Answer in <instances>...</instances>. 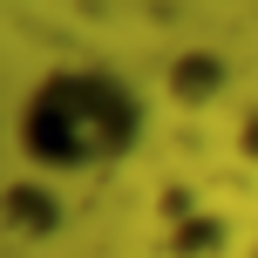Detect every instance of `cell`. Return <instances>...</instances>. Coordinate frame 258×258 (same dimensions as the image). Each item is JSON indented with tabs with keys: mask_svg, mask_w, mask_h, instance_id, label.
Returning <instances> with one entry per match:
<instances>
[{
	"mask_svg": "<svg viewBox=\"0 0 258 258\" xmlns=\"http://www.w3.org/2000/svg\"><path fill=\"white\" fill-rule=\"evenodd\" d=\"M136 102L109 75H48L21 109V150L48 170H89L136 143Z\"/></svg>",
	"mask_w": 258,
	"mask_h": 258,
	"instance_id": "1",
	"label": "cell"
},
{
	"mask_svg": "<svg viewBox=\"0 0 258 258\" xmlns=\"http://www.w3.org/2000/svg\"><path fill=\"white\" fill-rule=\"evenodd\" d=\"M197 82H211V89H218V82H224V68H218V61H204V54H197V61H183V68H177L183 102H204V95H197Z\"/></svg>",
	"mask_w": 258,
	"mask_h": 258,
	"instance_id": "2",
	"label": "cell"
}]
</instances>
